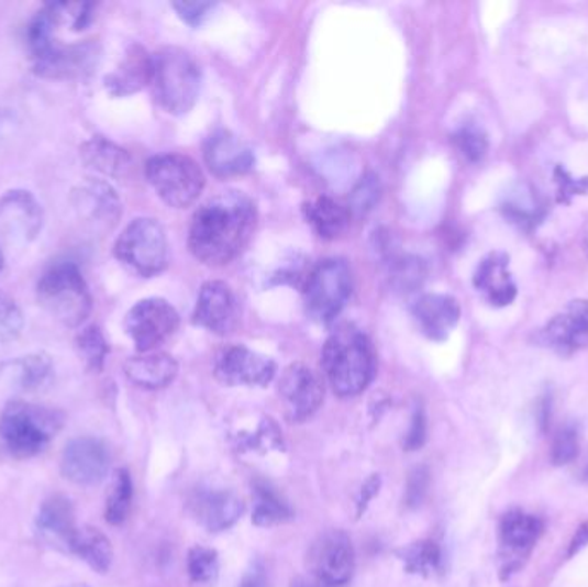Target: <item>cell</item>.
<instances>
[{
	"instance_id": "cell-43",
	"label": "cell",
	"mask_w": 588,
	"mask_h": 587,
	"mask_svg": "<svg viewBox=\"0 0 588 587\" xmlns=\"http://www.w3.org/2000/svg\"><path fill=\"white\" fill-rule=\"evenodd\" d=\"M377 199H379V181H376V176H368L359 182V187L353 193V207L358 211H368Z\"/></svg>"
},
{
	"instance_id": "cell-4",
	"label": "cell",
	"mask_w": 588,
	"mask_h": 587,
	"mask_svg": "<svg viewBox=\"0 0 588 587\" xmlns=\"http://www.w3.org/2000/svg\"><path fill=\"white\" fill-rule=\"evenodd\" d=\"M152 90L169 114L190 112L202 88V71L190 52L164 47L152 56Z\"/></svg>"
},
{
	"instance_id": "cell-42",
	"label": "cell",
	"mask_w": 588,
	"mask_h": 587,
	"mask_svg": "<svg viewBox=\"0 0 588 587\" xmlns=\"http://www.w3.org/2000/svg\"><path fill=\"white\" fill-rule=\"evenodd\" d=\"M426 441V417L422 407L415 410L411 417L410 429H408L407 436H404L403 446L408 452H417L422 448Z\"/></svg>"
},
{
	"instance_id": "cell-39",
	"label": "cell",
	"mask_w": 588,
	"mask_h": 587,
	"mask_svg": "<svg viewBox=\"0 0 588 587\" xmlns=\"http://www.w3.org/2000/svg\"><path fill=\"white\" fill-rule=\"evenodd\" d=\"M431 485V473L425 465H419L408 474L407 491H404V505L408 508H417L422 505L426 491Z\"/></svg>"
},
{
	"instance_id": "cell-23",
	"label": "cell",
	"mask_w": 588,
	"mask_h": 587,
	"mask_svg": "<svg viewBox=\"0 0 588 587\" xmlns=\"http://www.w3.org/2000/svg\"><path fill=\"white\" fill-rule=\"evenodd\" d=\"M544 525L541 519L529 513L514 512L506 513L499 525V538H501V550L504 553L508 565L504 571L511 572L520 567V558H525L532 547L541 538Z\"/></svg>"
},
{
	"instance_id": "cell-33",
	"label": "cell",
	"mask_w": 588,
	"mask_h": 587,
	"mask_svg": "<svg viewBox=\"0 0 588 587\" xmlns=\"http://www.w3.org/2000/svg\"><path fill=\"white\" fill-rule=\"evenodd\" d=\"M18 381L24 391H40L52 381V362L47 355L36 354L18 362Z\"/></svg>"
},
{
	"instance_id": "cell-36",
	"label": "cell",
	"mask_w": 588,
	"mask_h": 587,
	"mask_svg": "<svg viewBox=\"0 0 588 587\" xmlns=\"http://www.w3.org/2000/svg\"><path fill=\"white\" fill-rule=\"evenodd\" d=\"M453 140L458 151L470 163L482 160L489 151V140H487L486 133L482 132V128L475 126V124H465V126L459 128Z\"/></svg>"
},
{
	"instance_id": "cell-29",
	"label": "cell",
	"mask_w": 588,
	"mask_h": 587,
	"mask_svg": "<svg viewBox=\"0 0 588 587\" xmlns=\"http://www.w3.org/2000/svg\"><path fill=\"white\" fill-rule=\"evenodd\" d=\"M69 553L79 556L85 564L90 565L99 574L109 572L114 560L111 540L100 529L90 528V525L78 528L69 546Z\"/></svg>"
},
{
	"instance_id": "cell-1",
	"label": "cell",
	"mask_w": 588,
	"mask_h": 587,
	"mask_svg": "<svg viewBox=\"0 0 588 587\" xmlns=\"http://www.w3.org/2000/svg\"><path fill=\"white\" fill-rule=\"evenodd\" d=\"M93 21V5L57 2L36 12L29 26L33 68L54 80L84 78L96 69L100 47L96 41H64V35L85 32Z\"/></svg>"
},
{
	"instance_id": "cell-48",
	"label": "cell",
	"mask_w": 588,
	"mask_h": 587,
	"mask_svg": "<svg viewBox=\"0 0 588 587\" xmlns=\"http://www.w3.org/2000/svg\"><path fill=\"white\" fill-rule=\"evenodd\" d=\"M2 266H4V255H2V251H0V270H2Z\"/></svg>"
},
{
	"instance_id": "cell-31",
	"label": "cell",
	"mask_w": 588,
	"mask_h": 587,
	"mask_svg": "<svg viewBox=\"0 0 588 587\" xmlns=\"http://www.w3.org/2000/svg\"><path fill=\"white\" fill-rule=\"evenodd\" d=\"M133 501V480L126 468L115 473L111 491L107 495L106 520L111 525H121L127 519Z\"/></svg>"
},
{
	"instance_id": "cell-47",
	"label": "cell",
	"mask_w": 588,
	"mask_h": 587,
	"mask_svg": "<svg viewBox=\"0 0 588 587\" xmlns=\"http://www.w3.org/2000/svg\"><path fill=\"white\" fill-rule=\"evenodd\" d=\"M588 546V522H585L584 525H580L578 528V531L575 532V536H573L572 543H569L568 547V556H575L578 555V553L584 550V547Z\"/></svg>"
},
{
	"instance_id": "cell-40",
	"label": "cell",
	"mask_w": 588,
	"mask_h": 587,
	"mask_svg": "<svg viewBox=\"0 0 588 587\" xmlns=\"http://www.w3.org/2000/svg\"><path fill=\"white\" fill-rule=\"evenodd\" d=\"M392 278L398 283L399 288H417L425 278V266L420 258H404L396 264Z\"/></svg>"
},
{
	"instance_id": "cell-26",
	"label": "cell",
	"mask_w": 588,
	"mask_h": 587,
	"mask_svg": "<svg viewBox=\"0 0 588 587\" xmlns=\"http://www.w3.org/2000/svg\"><path fill=\"white\" fill-rule=\"evenodd\" d=\"M179 365L170 355L151 352L127 358L124 374L133 385L145 389H163L178 376Z\"/></svg>"
},
{
	"instance_id": "cell-46",
	"label": "cell",
	"mask_w": 588,
	"mask_h": 587,
	"mask_svg": "<svg viewBox=\"0 0 588 587\" xmlns=\"http://www.w3.org/2000/svg\"><path fill=\"white\" fill-rule=\"evenodd\" d=\"M237 587H269V579H267V572H265L264 565L253 564L248 571L245 572V576L242 577Z\"/></svg>"
},
{
	"instance_id": "cell-41",
	"label": "cell",
	"mask_w": 588,
	"mask_h": 587,
	"mask_svg": "<svg viewBox=\"0 0 588 587\" xmlns=\"http://www.w3.org/2000/svg\"><path fill=\"white\" fill-rule=\"evenodd\" d=\"M556 181L559 185V190H557L559 202L569 203L575 195H585L588 191V178H572L565 167H556Z\"/></svg>"
},
{
	"instance_id": "cell-10",
	"label": "cell",
	"mask_w": 588,
	"mask_h": 587,
	"mask_svg": "<svg viewBox=\"0 0 588 587\" xmlns=\"http://www.w3.org/2000/svg\"><path fill=\"white\" fill-rule=\"evenodd\" d=\"M126 331L140 354H151L179 328V314L163 298H145L126 315Z\"/></svg>"
},
{
	"instance_id": "cell-38",
	"label": "cell",
	"mask_w": 588,
	"mask_h": 587,
	"mask_svg": "<svg viewBox=\"0 0 588 587\" xmlns=\"http://www.w3.org/2000/svg\"><path fill=\"white\" fill-rule=\"evenodd\" d=\"M580 453V434L577 428L566 425L559 429V433L554 436L553 448H551V461L557 467L572 464Z\"/></svg>"
},
{
	"instance_id": "cell-14",
	"label": "cell",
	"mask_w": 588,
	"mask_h": 587,
	"mask_svg": "<svg viewBox=\"0 0 588 587\" xmlns=\"http://www.w3.org/2000/svg\"><path fill=\"white\" fill-rule=\"evenodd\" d=\"M111 468V453L103 441L84 436L69 441L60 458L66 479L78 486H96L106 479Z\"/></svg>"
},
{
	"instance_id": "cell-32",
	"label": "cell",
	"mask_w": 588,
	"mask_h": 587,
	"mask_svg": "<svg viewBox=\"0 0 588 587\" xmlns=\"http://www.w3.org/2000/svg\"><path fill=\"white\" fill-rule=\"evenodd\" d=\"M399 556L404 562V567L411 574H419V576H432L441 567V547L434 541H419V543L410 544L399 552Z\"/></svg>"
},
{
	"instance_id": "cell-21",
	"label": "cell",
	"mask_w": 588,
	"mask_h": 587,
	"mask_svg": "<svg viewBox=\"0 0 588 587\" xmlns=\"http://www.w3.org/2000/svg\"><path fill=\"white\" fill-rule=\"evenodd\" d=\"M474 286L490 306H511L517 298L518 288L510 273V255L504 252H490L486 255L475 270Z\"/></svg>"
},
{
	"instance_id": "cell-44",
	"label": "cell",
	"mask_w": 588,
	"mask_h": 587,
	"mask_svg": "<svg viewBox=\"0 0 588 587\" xmlns=\"http://www.w3.org/2000/svg\"><path fill=\"white\" fill-rule=\"evenodd\" d=\"M173 8L178 11L182 21L191 24V26H197L209 16L215 4H212V2H176Z\"/></svg>"
},
{
	"instance_id": "cell-5",
	"label": "cell",
	"mask_w": 588,
	"mask_h": 587,
	"mask_svg": "<svg viewBox=\"0 0 588 587\" xmlns=\"http://www.w3.org/2000/svg\"><path fill=\"white\" fill-rule=\"evenodd\" d=\"M63 413L47 407L11 401L0 416V438L20 458L40 455L63 429Z\"/></svg>"
},
{
	"instance_id": "cell-17",
	"label": "cell",
	"mask_w": 588,
	"mask_h": 587,
	"mask_svg": "<svg viewBox=\"0 0 588 587\" xmlns=\"http://www.w3.org/2000/svg\"><path fill=\"white\" fill-rule=\"evenodd\" d=\"M542 343L559 355H573L588 345V300H573L545 324Z\"/></svg>"
},
{
	"instance_id": "cell-9",
	"label": "cell",
	"mask_w": 588,
	"mask_h": 587,
	"mask_svg": "<svg viewBox=\"0 0 588 587\" xmlns=\"http://www.w3.org/2000/svg\"><path fill=\"white\" fill-rule=\"evenodd\" d=\"M145 175L158 197L174 209L193 206L206 188L200 166L181 154L155 155L146 163Z\"/></svg>"
},
{
	"instance_id": "cell-13",
	"label": "cell",
	"mask_w": 588,
	"mask_h": 587,
	"mask_svg": "<svg viewBox=\"0 0 588 587\" xmlns=\"http://www.w3.org/2000/svg\"><path fill=\"white\" fill-rule=\"evenodd\" d=\"M71 206L87 226L100 233L114 230L123 214L119 195L102 179H85L76 185L71 191Z\"/></svg>"
},
{
	"instance_id": "cell-30",
	"label": "cell",
	"mask_w": 588,
	"mask_h": 587,
	"mask_svg": "<svg viewBox=\"0 0 588 587\" xmlns=\"http://www.w3.org/2000/svg\"><path fill=\"white\" fill-rule=\"evenodd\" d=\"M295 517L288 501L265 480L253 483V524L258 528H274L286 524Z\"/></svg>"
},
{
	"instance_id": "cell-22",
	"label": "cell",
	"mask_w": 588,
	"mask_h": 587,
	"mask_svg": "<svg viewBox=\"0 0 588 587\" xmlns=\"http://www.w3.org/2000/svg\"><path fill=\"white\" fill-rule=\"evenodd\" d=\"M413 318L420 331L432 342H444L462 318V307L450 295H423L413 306Z\"/></svg>"
},
{
	"instance_id": "cell-11",
	"label": "cell",
	"mask_w": 588,
	"mask_h": 587,
	"mask_svg": "<svg viewBox=\"0 0 588 587\" xmlns=\"http://www.w3.org/2000/svg\"><path fill=\"white\" fill-rule=\"evenodd\" d=\"M309 568L319 586H346L355 572L352 538L337 529L324 532L310 547Z\"/></svg>"
},
{
	"instance_id": "cell-20",
	"label": "cell",
	"mask_w": 588,
	"mask_h": 587,
	"mask_svg": "<svg viewBox=\"0 0 588 587\" xmlns=\"http://www.w3.org/2000/svg\"><path fill=\"white\" fill-rule=\"evenodd\" d=\"M203 155L210 171L219 178L246 175L255 166L252 148L243 140L224 130L209 136Z\"/></svg>"
},
{
	"instance_id": "cell-19",
	"label": "cell",
	"mask_w": 588,
	"mask_h": 587,
	"mask_svg": "<svg viewBox=\"0 0 588 587\" xmlns=\"http://www.w3.org/2000/svg\"><path fill=\"white\" fill-rule=\"evenodd\" d=\"M190 510L207 531L222 532L242 519L245 503L228 489H198L190 500Z\"/></svg>"
},
{
	"instance_id": "cell-35",
	"label": "cell",
	"mask_w": 588,
	"mask_h": 587,
	"mask_svg": "<svg viewBox=\"0 0 588 587\" xmlns=\"http://www.w3.org/2000/svg\"><path fill=\"white\" fill-rule=\"evenodd\" d=\"M188 574L195 584L212 586L219 577V555L212 547L193 546L188 553Z\"/></svg>"
},
{
	"instance_id": "cell-34",
	"label": "cell",
	"mask_w": 588,
	"mask_h": 587,
	"mask_svg": "<svg viewBox=\"0 0 588 587\" xmlns=\"http://www.w3.org/2000/svg\"><path fill=\"white\" fill-rule=\"evenodd\" d=\"M76 348L88 369L96 370V373L103 369L107 355H109V345L97 325H88L81 330V333L76 336Z\"/></svg>"
},
{
	"instance_id": "cell-49",
	"label": "cell",
	"mask_w": 588,
	"mask_h": 587,
	"mask_svg": "<svg viewBox=\"0 0 588 587\" xmlns=\"http://www.w3.org/2000/svg\"><path fill=\"white\" fill-rule=\"evenodd\" d=\"M69 587H88V586H85V584H76V586H69Z\"/></svg>"
},
{
	"instance_id": "cell-27",
	"label": "cell",
	"mask_w": 588,
	"mask_h": 587,
	"mask_svg": "<svg viewBox=\"0 0 588 587\" xmlns=\"http://www.w3.org/2000/svg\"><path fill=\"white\" fill-rule=\"evenodd\" d=\"M81 159L93 171L123 178L131 169V155L103 136H93L81 145Z\"/></svg>"
},
{
	"instance_id": "cell-7",
	"label": "cell",
	"mask_w": 588,
	"mask_h": 587,
	"mask_svg": "<svg viewBox=\"0 0 588 587\" xmlns=\"http://www.w3.org/2000/svg\"><path fill=\"white\" fill-rule=\"evenodd\" d=\"M353 294V274L343 258H325L304 278V309L312 321L328 325Z\"/></svg>"
},
{
	"instance_id": "cell-3",
	"label": "cell",
	"mask_w": 588,
	"mask_h": 587,
	"mask_svg": "<svg viewBox=\"0 0 588 587\" xmlns=\"http://www.w3.org/2000/svg\"><path fill=\"white\" fill-rule=\"evenodd\" d=\"M322 367L337 397H356L364 394L374 379L376 352L364 331L344 324L328 337Z\"/></svg>"
},
{
	"instance_id": "cell-50",
	"label": "cell",
	"mask_w": 588,
	"mask_h": 587,
	"mask_svg": "<svg viewBox=\"0 0 588 587\" xmlns=\"http://www.w3.org/2000/svg\"><path fill=\"white\" fill-rule=\"evenodd\" d=\"M585 477H588V467L587 470H585Z\"/></svg>"
},
{
	"instance_id": "cell-37",
	"label": "cell",
	"mask_w": 588,
	"mask_h": 587,
	"mask_svg": "<svg viewBox=\"0 0 588 587\" xmlns=\"http://www.w3.org/2000/svg\"><path fill=\"white\" fill-rule=\"evenodd\" d=\"M24 319L18 303L9 295L0 294V345H8L20 337Z\"/></svg>"
},
{
	"instance_id": "cell-6",
	"label": "cell",
	"mask_w": 588,
	"mask_h": 587,
	"mask_svg": "<svg viewBox=\"0 0 588 587\" xmlns=\"http://www.w3.org/2000/svg\"><path fill=\"white\" fill-rule=\"evenodd\" d=\"M36 297L45 312L68 328H79L91 314V295L78 266H52L36 286Z\"/></svg>"
},
{
	"instance_id": "cell-12",
	"label": "cell",
	"mask_w": 588,
	"mask_h": 587,
	"mask_svg": "<svg viewBox=\"0 0 588 587\" xmlns=\"http://www.w3.org/2000/svg\"><path fill=\"white\" fill-rule=\"evenodd\" d=\"M277 391L286 419L297 424L309 421L324 403V381L309 365L291 364L286 367L280 374Z\"/></svg>"
},
{
	"instance_id": "cell-24",
	"label": "cell",
	"mask_w": 588,
	"mask_h": 587,
	"mask_svg": "<svg viewBox=\"0 0 588 587\" xmlns=\"http://www.w3.org/2000/svg\"><path fill=\"white\" fill-rule=\"evenodd\" d=\"M36 531L52 546L69 552L73 538L78 531L71 501L60 495L48 498L36 517Z\"/></svg>"
},
{
	"instance_id": "cell-18",
	"label": "cell",
	"mask_w": 588,
	"mask_h": 587,
	"mask_svg": "<svg viewBox=\"0 0 588 587\" xmlns=\"http://www.w3.org/2000/svg\"><path fill=\"white\" fill-rule=\"evenodd\" d=\"M193 322L210 333L230 334L237 322V300L231 286L222 281L206 283L198 295Z\"/></svg>"
},
{
	"instance_id": "cell-45",
	"label": "cell",
	"mask_w": 588,
	"mask_h": 587,
	"mask_svg": "<svg viewBox=\"0 0 588 587\" xmlns=\"http://www.w3.org/2000/svg\"><path fill=\"white\" fill-rule=\"evenodd\" d=\"M380 489V477L374 476L368 477L367 483H365L364 488L359 491L358 503H356V516H362V513L367 510L368 503L374 500L376 495H379Z\"/></svg>"
},
{
	"instance_id": "cell-2",
	"label": "cell",
	"mask_w": 588,
	"mask_h": 587,
	"mask_svg": "<svg viewBox=\"0 0 588 587\" xmlns=\"http://www.w3.org/2000/svg\"><path fill=\"white\" fill-rule=\"evenodd\" d=\"M257 206L243 191L213 195L191 219V254L207 266H225L245 251L257 228Z\"/></svg>"
},
{
	"instance_id": "cell-15",
	"label": "cell",
	"mask_w": 588,
	"mask_h": 587,
	"mask_svg": "<svg viewBox=\"0 0 588 587\" xmlns=\"http://www.w3.org/2000/svg\"><path fill=\"white\" fill-rule=\"evenodd\" d=\"M276 362L246 346L222 350L215 361V377L225 386H267L276 376Z\"/></svg>"
},
{
	"instance_id": "cell-16",
	"label": "cell",
	"mask_w": 588,
	"mask_h": 587,
	"mask_svg": "<svg viewBox=\"0 0 588 587\" xmlns=\"http://www.w3.org/2000/svg\"><path fill=\"white\" fill-rule=\"evenodd\" d=\"M44 226V211L30 191L12 190L0 197V239L29 243Z\"/></svg>"
},
{
	"instance_id": "cell-25",
	"label": "cell",
	"mask_w": 588,
	"mask_h": 587,
	"mask_svg": "<svg viewBox=\"0 0 588 587\" xmlns=\"http://www.w3.org/2000/svg\"><path fill=\"white\" fill-rule=\"evenodd\" d=\"M152 56L142 45H131L115 71L106 78V88L111 96H133L151 85Z\"/></svg>"
},
{
	"instance_id": "cell-28",
	"label": "cell",
	"mask_w": 588,
	"mask_h": 587,
	"mask_svg": "<svg viewBox=\"0 0 588 587\" xmlns=\"http://www.w3.org/2000/svg\"><path fill=\"white\" fill-rule=\"evenodd\" d=\"M307 223L320 239L336 240L350 226V211L329 197H319L303 207Z\"/></svg>"
},
{
	"instance_id": "cell-8",
	"label": "cell",
	"mask_w": 588,
	"mask_h": 587,
	"mask_svg": "<svg viewBox=\"0 0 588 587\" xmlns=\"http://www.w3.org/2000/svg\"><path fill=\"white\" fill-rule=\"evenodd\" d=\"M114 255L142 278H154L166 269L169 261L166 231L155 219H135L119 234Z\"/></svg>"
}]
</instances>
